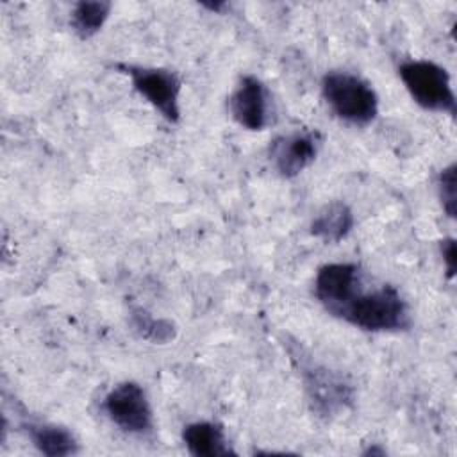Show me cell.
Returning <instances> with one entry per match:
<instances>
[{
  "mask_svg": "<svg viewBox=\"0 0 457 457\" xmlns=\"http://www.w3.org/2000/svg\"><path fill=\"white\" fill-rule=\"evenodd\" d=\"M364 271L352 262H332L318 270L314 295L336 318L368 330L391 332L411 325L409 309L395 286L366 289Z\"/></svg>",
  "mask_w": 457,
  "mask_h": 457,
  "instance_id": "cell-1",
  "label": "cell"
},
{
  "mask_svg": "<svg viewBox=\"0 0 457 457\" xmlns=\"http://www.w3.org/2000/svg\"><path fill=\"white\" fill-rule=\"evenodd\" d=\"M321 95L330 111L352 125H368L378 114V96L370 82L348 71H330L321 79Z\"/></svg>",
  "mask_w": 457,
  "mask_h": 457,
  "instance_id": "cell-2",
  "label": "cell"
},
{
  "mask_svg": "<svg viewBox=\"0 0 457 457\" xmlns=\"http://www.w3.org/2000/svg\"><path fill=\"white\" fill-rule=\"evenodd\" d=\"M398 75L411 98L427 111L455 114V95L448 71L427 59L403 61Z\"/></svg>",
  "mask_w": 457,
  "mask_h": 457,
  "instance_id": "cell-3",
  "label": "cell"
},
{
  "mask_svg": "<svg viewBox=\"0 0 457 457\" xmlns=\"http://www.w3.org/2000/svg\"><path fill=\"white\" fill-rule=\"evenodd\" d=\"M116 70L130 77L134 89L155 109L161 116L177 123L180 120V80L177 73L166 68H150L136 64H116Z\"/></svg>",
  "mask_w": 457,
  "mask_h": 457,
  "instance_id": "cell-4",
  "label": "cell"
},
{
  "mask_svg": "<svg viewBox=\"0 0 457 457\" xmlns=\"http://www.w3.org/2000/svg\"><path fill=\"white\" fill-rule=\"evenodd\" d=\"M109 420L127 434L146 436L154 428V412L145 389L137 382H121L104 398Z\"/></svg>",
  "mask_w": 457,
  "mask_h": 457,
  "instance_id": "cell-5",
  "label": "cell"
},
{
  "mask_svg": "<svg viewBox=\"0 0 457 457\" xmlns=\"http://www.w3.org/2000/svg\"><path fill=\"white\" fill-rule=\"evenodd\" d=\"M302 377L312 407L323 414H337L352 402V387L336 373L312 361L302 359Z\"/></svg>",
  "mask_w": 457,
  "mask_h": 457,
  "instance_id": "cell-6",
  "label": "cell"
},
{
  "mask_svg": "<svg viewBox=\"0 0 457 457\" xmlns=\"http://www.w3.org/2000/svg\"><path fill=\"white\" fill-rule=\"evenodd\" d=\"M320 148V134L311 130H295L277 136L270 145V161L286 179L302 173L314 159Z\"/></svg>",
  "mask_w": 457,
  "mask_h": 457,
  "instance_id": "cell-7",
  "label": "cell"
},
{
  "mask_svg": "<svg viewBox=\"0 0 457 457\" xmlns=\"http://www.w3.org/2000/svg\"><path fill=\"white\" fill-rule=\"evenodd\" d=\"M232 118L248 130H262L270 123V96L266 86L255 75L239 79L228 98Z\"/></svg>",
  "mask_w": 457,
  "mask_h": 457,
  "instance_id": "cell-8",
  "label": "cell"
},
{
  "mask_svg": "<svg viewBox=\"0 0 457 457\" xmlns=\"http://www.w3.org/2000/svg\"><path fill=\"white\" fill-rule=\"evenodd\" d=\"M182 441L189 453L196 457H216L234 453L223 428L212 421H195L184 427Z\"/></svg>",
  "mask_w": 457,
  "mask_h": 457,
  "instance_id": "cell-9",
  "label": "cell"
},
{
  "mask_svg": "<svg viewBox=\"0 0 457 457\" xmlns=\"http://www.w3.org/2000/svg\"><path fill=\"white\" fill-rule=\"evenodd\" d=\"M23 427L32 445L45 455L64 457L79 450L77 439L64 427H57L50 423H27Z\"/></svg>",
  "mask_w": 457,
  "mask_h": 457,
  "instance_id": "cell-10",
  "label": "cell"
},
{
  "mask_svg": "<svg viewBox=\"0 0 457 457\" xmlns=\"http://www.w3.org/2000/svg\"><path fill=\"white\" fill-rule=\"evenodd\" d=\"M353 227V212L345 202H330L327 204L312 220L311 232L327 241L337 243L341 241Z\"/></svg>",
  "mask_w": 457,
  "mask_h": 457,
  "instance_id": "cell-11",
  "label": "cell"
},
{
  "mask_svg": "<svg viewBox=\"0 0 457 457\" xmlns=\"http://www.w3.org/2000/svg\"><path fill=\"white\" fill-rule=\"evenodd\" d=\"M111 12V2L93 0V2H79L75 4L70 23L75 34L82 39L95 36L105 23Z\"/></svg>",
  "mask_w": 457,
  "mask_h": 457,
  "instance_id": "cell-12",
  "label": "cell"
},
{
  "mask_svg": "<svg viewBox=\"0 0 457 457\" xmlns=\"http://www.w3.org/2000/svg\"><path fill=\"white\" fill-rule=\"evenodd\" d=\"M132 325L146 339L166 341L173 336L171 323H168L164 320H154L150 314H146L143 311H137L132 314Z\"/></svg>",
  "mask_w": 457,
  "mask_h": 457,
  "instance_id": "cell-13",
  "label": "cell"
},
{
  "mask_svg": "<svg viewBox=\"0 0 457 457\" xmlns=\"http://www.w3.org/2000/svg\"><path fill=\"white\" fill-rule=\"evenodd\" d=\"M437 189L439 198L443 204L445 212L453 218L455 216V204H457V191H455V164L452 162L445 170H441L437 177Z\"/></svg>",
  "mask_w": 457,
  "mask_h": 457,
  "instance_id": "cell-14",
  "label": "cell"
},
{
  "mask_svg": "<svg viewBox=\"0 0 457 457\" xmlns=\"http://www.w3.org/2000/svg\"><path fill=\"white\" fill-rule=\"evenodd\" d=\"M441 250H443V259H445V264L448 270V277H453V273H455V243H453V239L443 241Z\"/></svg>",
  "mask_w": 457,
  "mask_h": 457,
  "instance_id": "cell-15",
  "label": "cell"
}]
</instances>
